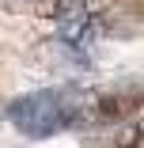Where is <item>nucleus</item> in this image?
<instances>
[{
    "label": "nucleus",
    "instance_id": "obj_2",
    "mask_svg": "<svg viewBox=\"0 0 144 148\" xmlns=\"http://www.w3.org/2000/svg\"><path fill=\"white\" fill-rule=\"evenodd\" d=\"M99 31H102V19H99V12L91 4H80V8H68V12L57 15V38L65 46L83 49V46H91L99 38Z\"/></svg>",
    "mask_w": 144,
    "mask_h": 148
},
{
    "label": "nucleus",
    "instance_id": "obj_3",
    "mask_svg": "<svg viewBox=\"0 0 144 148\" xmlns=\"http://www.w3.org/2000/svg\"><path fill=\"white\" fill-rule=\"evenodd\" d=\"M42 4H46V12L57 19L61 12H68V8H80V4H87V0H42Z\"/></svg>",
    "mask_w": 144,
    "mask_h": 148
},
{
    "label": "nucleus",
    "instance_id": "obj_1",
    "mask_svg": "<svg viewBox=\"0 0 144 148\" xmlns=\"http://www.w3.org/2000/svg\"><path fill=\"white\" fill-rule=\"evenodd\" d=\"M76 87H42V91H31V95H19L8 103V118L12 125L23 133V137H53L68 129L76 118L87 110Z\"/></svg>",
    "mask_w": 144,
    "mask_h": 148
},
{
    "label": "nucleus",
    "instance_id": "obj_4",
    "mask_svg": "<svg viewBox=\"0 0 144 148\" xmlns=\"http://www.w3.org/2000/svg\"><path fill=\"white\" fill-rule=\"evenodd\" d=\"M125 148H140V144H136V140H133V144H125Z\"/></svg>",
    "mask_w": 144,
    "mask_h": 148
}]
</instances>
